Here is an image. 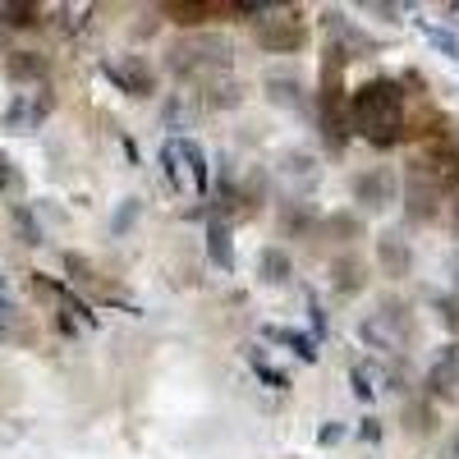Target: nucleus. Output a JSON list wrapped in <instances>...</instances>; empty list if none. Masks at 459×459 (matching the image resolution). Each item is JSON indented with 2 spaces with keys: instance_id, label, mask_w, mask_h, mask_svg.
Listing matches in <instances>:
<instances>
[{
  "instance_id": "nucleus-24",
  "label": "nucleus",
  "mask_w": 459,
  "mask_h": 459,
  "mask_svg": "<svg viewBox=\"0 0 459 459\" xmlns=\"http://www.w3.org/2000/svg\"><path fill=\"white\" fill-rule=\"evenodd\" d=\"M10 184V166H5V157H0V188Z\"/></svg>"
},
{
  "instance_id": "nucleus-9",
  "label": "nucleus",
  "mask_w": 459,
  "mask_h": 459,
  "mask_svg": "<svg viewBox=\"0 0 459 459\" xmlns=\"http://www.w3.org/2000/svg\"><path fill=\"white\" fill-rule=\"evenodd\" d=\"M377 262L386 266V276H404L409 262H413V253H409V244H404L400 235H381V239H377Z\"/></svg>"
},
{
  "instance_id": "nucleus-12",
  "label": "nucleus",
  "mask_w": 459,
  "mask_h": 459,
  "mask_svg": "<svg viewBox=\"0 0 459 459\" xmlns=\"http://www.w3.org/2000/svg\"><path fill=\"white\" fill-rule=\"evenodd\" d=\"M10 79H47V60L37 51H14L10 56Z\"/></svg>"
},
{
  "instance_id": "nucleus-18",
  "label": "nucleus",
  "mask_w": 459,
  "mask_h": 459,
  "mask_svg": "<svg viewBox=\"0 0 459 459\" xmlns=\"http://www.w3.org/2000/svg\"><path fill=\"white\" fill-rule=\"evenodd\" d=\"M359 230H363L359 216H331V221H326V235H350V239H354Z\"/></svg>"
},
{
  "instance_id": "nucleus-6",
  "label": "nucleus",
  "mask_w": 459,
  "mask_h": 459,
  "mask_svg": "<svg viewBox=\"0 0 459 459\" xmlns=\"http://www.w3.org/2000/svg\"><path fill=\"white\" fill-rule=\"evenodd\" d=\"M428 391H432V400H455V391H459V350H455V344L432 359V368H428Z\"/></svg>"
},
{
  "instance_id": "nucleus-10",
  "label": "nucleus",
  "mask_w": 459,
  "mask_h": 459,
  "mask_svg": "<svg viewBox=\"0 0 459 459\" xmlns=\"http://www.w3.org/2000/svg\"><path fill=\"white\" fill-rule=\"evenodd\" d=\"M257 272H262V281H266V285H285V281L294 276V257H290L285 248H262Z\"/></svg>"
},
{
  "instance_id": "nucleus-11",
  "label": "nucleus",
  "mask_w": 459,
  "mask_h": 459,
  "mask_svg": "<svg viewBox=\"0 0 459 459\" xmlns=\"http://www.w3.org/2000/svg\"><path fill=\"white\" fill-rule=\"evenodd\" d=\"M207 253H212V262L221 266V272H225V266H235V248H230V225L225 221L207 225Z\"/></svg>"
},
{
  "instance_id": "nucleus-1",
  "label": "nucleus",
  "mask_w": 459,
  "mask_h": 459,
  "mask_svg": "<svg viewBox=\"0 0 459 459\" xmlns=\"http://www.w3.org/2000/svg\"><path fill=\"white\" fill-rule=\"evenodd\" d=\"M354 129L377 143V147H391L404 138V88L395 79H368L354 92Z\"/></svg>"
},
{
  "instance_id": "nucleus-15",
  "label": "nucleus",
  "mask_w": 459,
  "mask_h": 459,
  "mask_svg": "<svg viewBox=\"0 0 459 459\" xmlns=\"http://www.w3.org/2000/svg\"><path fill=\"white\" fill-rule=\"evenodd\" d=\"M404 428L418 432V437H428V432H432V409H428V404H418V409L409 404V409H404Z\"/></svg>"
},
{
  "instance_id": "nucleus-2",
  "label": "nucleus",
  "mask_w": 459,
  "mask_h": 459,
  "mask_svg": "<svg viewBox=\"0 0 459 459\" xmlns=\"http://www.w3.org/2000/svg\"><path fill=\"white\" fill-rule=\"evenodd\" d=\"M235 60V47L221 32H194L170 47V69L179 79H203V74H225Z\"/></svg>"
},
{
  "instance_id": "nucleus-3",
  "label": "nucleus",
  "mask_w": 459,
  "mask_h": 459,
  "mask_svg": "<svg viewBox=\"0 0 459 459\" xmlns=\"http://www.w3.org/2000/svg\"><path fill=\"white\" fill-rule=\"evenodd\" d=\"M257 42L266 51H276V56H290V51H299L303 42H308V28H303V19L294 10L272 5V10L257 19Z\"/></svg>"
},
{
  "instance_id": "nucleus-25",
  "label": "nucleus",
  "mask_w": 459,
  "mask_h": 459,
  "mask_svg": "<svg viewBox=\"0 0 459 459\" xmlns=\"http://www.w3.org/2000/svg\"><path fill=\"white\" fill-rule=\"evenodd\" d=\"M455 225H459V207H455Z\"/></svg>"
},
{
  "instance_id": "nucleus-14",
  "label": "nucleus",
  "mask_w": 459,
  "mask_h": 459,
  "mask_svg": "<svg viewBox=\"0 0 459 459\" xmlns=\"http://www.w3.org/2000/svg\"><path fill=\"white\" fill-rule=\"evenodd\" d=\"M285 170H290L294 179H299V175H303V179H317V161L308 157V152H285Z\"/></svg>"
},
{
  "instance_id": "nucleus-19",
  "label": "nucleus",
  "mask_w": 459,
  "mask_h": 459,
  "mask_svg": "<svg viewBox=\"0 0 459 459\" xmlns=\"http://www.w3.org/2000/svg\"><path fill=\"white\" fill-rule=\"evenodd\" d=\"M212 5H166V14H179V23H203Z\"/></svg>"
},
{
  "instance_id": "nucleus-20",
  "label": "nucleus",
  "mask_w": 459,
  "mask_h": 459,
  "mask_svg": "<svg viewBox=\"0 0 459 459\" xmlns=\"http://www.w3.org/2000/svg\"><path fill=\"white\" fill-rule=\"evenodd\" d=\"M428 37H432V42H437V47H441L446 56H459V47H455V37H446L441 28H428Z\"/></svg>"
},
{
  "instance_id": "nucleus-7",
  "label": "nucleus",
  "mask_w": 459,
  "mask_h": 459,
  "mask_svg": "<svg viewBox=\"0 0 459 459\" xmlns=\"http://www.w3.org/2000/svg\"><path fill=\"white\" fill-rule=\"evenodd\" d=\"M106 74L115 83H125L134 97H147L152 92V69L138 60V56H129V60H115V65H106Z\"/></svg>"
},
{
  "instance_id": "nucleus-5",
  "label": "nucleus",
  "mask_w": 459,
  "mask_h": 459,
  "mask_svg": "<svg viewBox=\"0 0 459 459\" xmlns=\"http://www.w3.org/2000/svg\"><path fill=\"white\" fill-rule=\"evenodd\" d=\"M404 198H409V221H437V212H441V188L413 166V175H409V188H404Z\"/></svg>"
},
{
  "instance_id": "nucleus-8",
  "label": "nucleus",
  "mask_w": 459,
  "mask_h": 459,
  "mask_svg": "<svg viewBox=\"0 0 459 459\" xmlns=\"http://www.w3.org/2000/svg\"><path fill=\"white\" fill-rule=\"evenodd\" d=\"M331 285H335L340 294H359V290L368 285V262H363V257H335Z\"/></svg>"
},
{
  "instance_id": "nucleus-16",
  "label": "nucleus",
  "mask_w": 459,
  "mask_h": 459,
  "mask_svg": "<svg viewBox=\"0 0 459 459\" xmlns=\"http://www.w3.org/2000/svg\"><path fill=\"white\" fill-rule=\"evenodd\" d=\"M0 19L10 28H32L37 23V5H0Z\"/></svg>"
},
{
  "instance_id": "nucleus-22",
  "label": "nucleus",
  "mask_w": 459,
  "mask_h": 459,
  "mask_svg": "<svg viewBox=\"0 0 459 459\" xmlns=\"http://www.w3.org/2000/svg\"><path fill=\"white\" fill-rule=\"evenodd\" d=\"M0 313H14V299H10V285H5V276H0Z\"/></svg>"
},
{
  "instance_id": "nucleus-21",
  "label": "nucleus",
  "mask_w": 459,
  "mask_h": 459,
  "mask_svg": "<svg viewBox=\"0 0 459 459\" xmlns=\"http://www.w3.org/2000/svg\"><path fill=\"white\" fill-rule=\"evenodd\" d=\"M441 317H446V326L459 331V299H441Z\"/></svg>"
},
{
  "instance_id": "nucleus-17",
  "label": "nucleus",
  "mask_w": 459,
  "mask_h": 459,
  "mask_svg": "<svg viewBox=\"0 0 459 459\" xmlns=\"http://www.w3.org/2000/svg\"><path fill=\"white\" fill-rule=\"evenodd\" d=\"M272 335L285 340V344H294V354H299V359H308V363L317 359V350H313V340H308V335H294V331H272Z\"/></svg>"
},
{
  "instance_id": "nucleus-13",
  "label": "nucleus",
  "mask_w": 459,
  "mask_h": 459,
  "mask_svg": "<svg viewBox=\"0 0 459 459\" xmlns=\"http://www.w3.org/2000/svg\"><path fill=\"white\" fill-rule=\"evenodd\" d=\"M266 97H272L276 106H290V110H303V92L294 79H266Z\"/></svg>"
},
{
  "instance_id": "nucleus-23",
  "label": "nucleus",
  "mask_w": 459,
  "mask_h": 459,
  "mask_svg": "<svg viewBox=\"0 0 459 459\" xmlns=\"http://www.w3.org/2000/svg\"><path fill=\"white\" fill-rule=\"evenodd\" d=\"M446 459H459V432L450 437V446H446Z\"/></svg>"
},
{
  "instance_id": "nucleus-4",
  "label": "nucleus",
  "mask_w": 459,
  "mask_h": 459,
  "mask_svg": "<svg viewBox=\"0 0 459 459\" xmlns=\"http://www.w3.org/2000/svg\"><path fill=\"white\" fill-rule=\"evenodd\" d=\"M395 198H400V179L391 166H368L354 175V203L363 212H386Z\"/></svg>"
}]
</instances>
